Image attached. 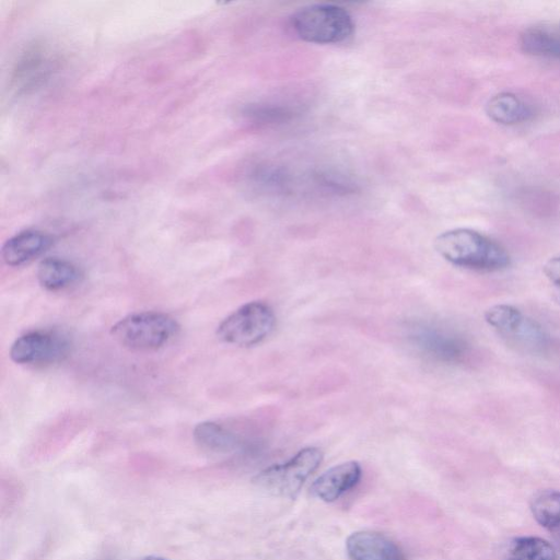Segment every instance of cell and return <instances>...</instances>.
<instances>
[{
	"label": "cell",
	"mask_w": 560,
	"mask_h": 560,
	"mask_svg": "<svg viewBox=\"0 0 560 560\" xmlns=\"http://www.w3.org/2000/svg\"><path fill=\"white\" fill-rule=\"evenodd\" d=\"M534 518L560 539V491L541 490L530 500Z\"/></svg>",
	"instance_id": "9a60e30c"
},
{
	"label": "cell",
	"mask_w": 560,
	"mask_h": 560,
	"mask_svg": "<svg viewBox=\"0 0 560 560\" xmlns=\"http://www.w3.org/2000/svg\"><path fill=\"white\" fill-rule=\"evenodd\" d=\"M520 46L532 56L560 59V26H529L521 33Z\"/></svg>",
	"instance_id": "4fadbf2b"
},
{
	"label": "cell",
	"mask_w": 560,
	"mask_h": 560,
	"mask_svg": "<svg viewBox=\"0 0 560 560\" xmlns=\"http://www.w3.org/2000/svg\"><path fill=\"white\" fill-rule=\"evenodd\" d=\"M276 325L272 308L261 301H252L226 316L218 326L217 335L222 341L250 347L266 339Z\"/></svg>",
	"instance_id": "5b68a950"
},
{
	"label": "cell",
	"mask_w": 560,
	"mask_h": 560,
	"mask_svg": "<svg viewBox=\"0 0 560 560\" xmlns=\"http://www.w3.org/2000/svg\"><path fill=\"white\" fill-rule=\"evenodd\" d=\"M560 26V25H559Z\"/></svg>",
	"instance_id": "ffe728a7"
},
{
	"label": "cell",
	"mask_w": 560,
	"mask_h": 560,
	"mask_svg": "<svg viewBox=\"0 0 560 560\" xmlns=\"http://www.w3.org/2000/svg\"><path fill=\"white\" fill-rule=\"evenodd\" d=\"M52 245V237L38 230H25L10 237L2 246L4 262L22 266L44 254Z\"/></svg>",
	"instance_id": "8fae6325"
},
{
	"label": "cell",
	"mask_w": 560,
	"mask_h": 560,
	"mask_svg": "<svg viewBox=\"0 0 560 560\" xmlns=\"http://www.w3.org/2000/svg\"><path fill=\"white\" fill-rule=\"evenodd\" d=\"M434 247L448 262L471 270L492 272L511 264L508 250L500 243L471 229L445 231L435 238Z\"/></svg>",
	"instance_id": "6da1fadb"
},
{
	"label": "cell",
	"mask_w": 560,
	"mask_h": 560,
	"mask_svg": "<svg viewBox=\"0 0 560 560\" xmlns=\"http://www.w3.org/2000/svg\"><path fill=\"white\" fill-rule=\"evenodd\" d=\"M140 560H168L166 558H163V557H158V556H148V557H144Z\"/></svg>",
	"instance_id": "d6986e66"
},
{
	"label": "cell",
	"mask_w": 560,
	"mask_h": 560,
	"mask_svg": "<svg viewBox=\"0 0 560 560\" xmlns=\"http://www.w3.org/2000/svg\"><path fill=\"white\" fill-rule=\"evenodd\" d=\"M194 439L203 450L214 453H228L236 448V436L213 421L199 422L194 429Z\"/></svg>",
	"instance_id": "2e32d148"
},
{
	"label": "cell",
	"mask_w": 560,
	"mask_h": 560,
	"mask_svg": "<svg viewBox=\"0 0 560 560\" xmlns=\"http://www.w3.org/2000/svg\"><path fill=\"white\" fill-rule=\"evenodd\" d=\"M300 38L317 44H334L347 39L353 32L351 15L334 4H313L299 10L291 19Z\"/></svg>",
	"instance_id": "3957f363"
},
{
	"label": "cell",
	"mask_w": 560,
	"mask_h": 560,
	"mask_svg": "<svg viewBox=\"0 0 560 560\" xmlns=\"http://www.w3.org/2000/svg\"><path fill=\"white\" fill-rule=\"evenodd\" d=\"M485 319L508 343L520 349L538 352L548 346V336L542 327L512 305L489 307Z\"/></svg>",
	"instance_id": "8992f818"
},
{
	"label": "cell",
	"mask_w": 560,
	"mask_h": 560,
	"mask_svg": "<svg viewBox=\"0 0 560 560\" xmlns=\"http://www.w3.org/2000/svg\"><path fill=\"white\" fill-rule=\"evenodd\" d=\"M361 475L362 469L358 462L341 463L317 477L311 486V492L325 502H332L355 487Z\"/></svg>",
	"instance_id": "30bf717a"
},
{
	"label": "cell",
	"mask_w": 560,
	"mask_h": 560,
	"mask_svg": "<svg viewBox=\"0 0 560 560\" xmlns=\"http://www.w3.org/2000/svg\"><path fill=\"white\" fill-rule=\"evenodd\" d=\"M349 560H406L402 549L389 537L373 530L352 533L346 541Z\"/></svg>",
	"instance_id": "9c48e42d"
},
{
	"label": "cell",
	"mask_w": 560,
	"mask_h": 560,
	"mask_svg": "<svg viewBox=\"0 0 560 560\" xmlns=\"http://www.w3.org/2000/svg\"><path fill=\"white\" fill-rule=\"evenodd\" d=\"M544 273L551 283L560 288V256L552 257L545 264Z\"/></svg>",
	"instance_id": "ac0fdd59"
},
{
	"label": "cell",
	"mask_w": 560,
	"mask_h": 560,
	"mask_svg": "<svg viewBox=\"0 0 560 560\" xmlns=\"http://www.w3.org/2000/svg\"><path fill=\"white\" fill-rule=\"evenodd\" d=\"M70 350L69 339L57 331L35 330L14 340L10 358L18 364H44L62 360Z\"/></svg>",
	"instance_id": "ba28073f"
},
{
	"label": "cell",
	"mask_w": 560,
	"mask_h": 560,
	"mask_svg": "<svg viewBox=\"0 0 560 560\" xmlns=\"http://www.w3.org/2000/svg\"><path fill=\"white\" fill-rule=\"evenodd\" d=\"M39 284L49 291H58L77 283L81 272L72 262L49 257L40 261L36 271Z\"/></svg>",
	"instance_id": "5bb4252c"
},
{
	"label": "cell",
	"mask_w": 560,
	"mask_h": 560,
	"mask_svg": "<svg viewBox=\"0 0 560 560\" xmlns=\"http://www.w3.org/2000/svg\"><path fill=\"white\" fill-rule=\"evenodd\" d=\"M486 113L490 119L501 125H516L534 116L532 106L511 92H501L486 103Z\"/></svg>",
	"instance_id": "7c38bea8"
},
{
	"label": "cell",
	"mask_w": 560,
	"mask_h": 560,
	"mask_svg": "<svg viewBox=\"0 0 560 560\" xmlns=\"http://www.w3.org/2000/svg\"><path fill=\"white\" fill-rule=\"evenodd\" d=\"M322 459L323 452L318 447H304L288 462L272 465L258 472L253 482L268 493L292 499L317 469Z\"/></svg>",
	"instance_id": "277c9868"
},
{
	"label": "cell",
	"mask_w": 560,
	"mask_h": 560,
	"mask_svg": "<svg viewBox=\"0 0 560 560\" xmlns=\"http://www.w3.org/2000/svg\"><path fill=\"white\" fill-rule=\"evenodd\" d=\"M504 560H557V553L547 540L523 536L509 544Z\"/></svg>",
	"instance_id": "e0dca14e"
},
{
	"label": "cell",
	"mask_w": 560,
	"mask_h": 560,
	"mask_svg": "<svg viewBox=\"0 0 560 560\" xmlns=\"http://www.w3.org/2000/svg\"><path fill=\"white\" fill-rule=\"evenodd\" d=\"M178 330V323L170 315L141 312L118 320L112 327L110 334L118 343L128 349L153 351L172 341Z\"/></svg>",
	"instance_id": "7a4b0ae2"
},
{
	"label": "cell",
	"mask_w": 560,
	"mask_h": 560,
	"mask_svg": "<svg viewBox=\"0 0 560 560\" xmlns=\"http://www.w3.org/2000/svg\"><path fill=\"white\" fill-rule=\"evenodd\" d=\"M409 339L421 354L445 364L464 363L471 351L468 341L457 332L430 324L412 328Z\"/></svg>",
	"instance_id": "52a82bcc"
}]
</instances>
